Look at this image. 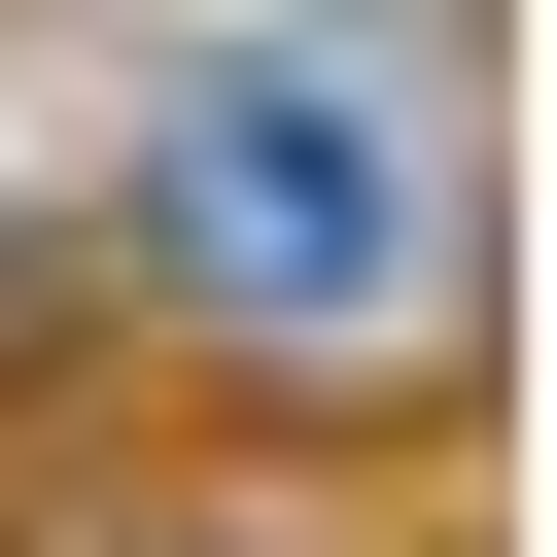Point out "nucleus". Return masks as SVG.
<instances>
[{
    "instance_id": "1",
    "label": "nucleus",
    "mask_w": 557,
    "mask_h": 557,
    "mask_svg": "<svg viewBox=\"0 0 557 557\" xmlns=\"http://www.w3.org/2000/svg\"><path fill=\"white\" fill-rule=\"evenodd\" d=\"M174 244H209L278 348H348V313L418 278V139H383L348 70H209V104H174Z\"/></svg>"
}]
</instances>
